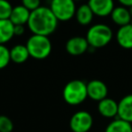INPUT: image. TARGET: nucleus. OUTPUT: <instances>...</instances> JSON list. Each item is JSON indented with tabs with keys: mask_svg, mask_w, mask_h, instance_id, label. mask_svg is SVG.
Instances as JSON below:
<instances>
[{
	"mask_svg": "<svg viewBox=\"0 0 132 132\" xmlns=\"http://www.w3.org/2000/svg\"><path fill=\"white\" fill-rule=\"evenodd\" d=\"M12 9L13 6L8 0H0V19H9Z\"/></svg>",
	"mask_w": 132,
	"mask_h": 132,
	"instance_id": "aec40b11",
	"label": "nucleus"
},
{
	"mask_svg": "<svg viewBox=\"0 0 132 132\" xmlns=\"http://www.w3.org/2000/svg\"><path fill=\"white\" fill-rule=\"evenodd\" d=\"M62 97L67 104L78 106L88 98L87 83L81 80H72L66 83L62 90Z\"/></svg>",
	"mask_w": 132,
	"mask_h": 132,
	"instance_id": "20e7f679",
	"label": "nucleus"
},
{
	"mask_svg": "<svg viewBox=\"0 0 132 132\" xmlns=\"http://www.w3.org/2000/svg\"><path fill=\"white\" fill-rule=\"evenodd\" d=\"M98 111L106 119L118 117V102L113 99L105 98L98 102Z\"/></svg>",
	"mask_w": 132,
	"mask_h": 132,
	"instance_id": "9d476101",
	"label": "nucleus"
},
{
	"mask_svg": "<svg viewBox=\"0 0 132 132\" xmlns=\"http://www.w3.org/2000/svg\"><path fill=\"white\" fill-rule=\"evenodd\" d=\"M22 5L26 8H27L30 12L37 9L41 6V0H21Z\"/></svg>",
	"mask_w": 132,
	"mask_h": 132,
	"instance_id": "4be33fe9",
	"label": "nucleus"
},
{
	"mask_svg": "<svg viewBox=\"0 0 132 132\" xmlns=\"http://www.w3.org/2000/svg\"><path fill=\"white\" fill-rule=\"evenodd\" d=\"M14 124L12 120L5 115H0V132H12Z\"/></svg>",
	"mask_w": 132,
	"mask_h": 132,
	"instance_id": "412c9836",
	"label": "nucleus"
},
{
	"mask_svg": "<svg viewBox=\"0 0 132 132\" xmlns=\"http://www.w3.org/2000/svg\"><path fill=\"white\" fill-rule=\"evenodd\" d=\"M117 43L124 49H132V26L130 24L120 26L116 34Z\"/></svg>",
	"mask_w": 132,
	"mask_h": 132,
	"instance_id": "ddd939ff",
	"label": "nucleus"
},
{
	"mask_svg": "<svg viewBox=\"0 0 132 132\" xmlns=\"http://www.w3.org/2000/svg\"><path fill=\"white\" fill-rule=\"evenodd\" d=\"M76 21L79 24L83 26H89L92 22L94 17V14L88 6V4H82L76 8L75 12Z\"/></svg>",
	"mask_w": 132,
	"mask_h": 132,
	"instance_id": "2eb2a0df",
	"label": "nucleus"
},
{
	"mask_svg": "<svg viewBox=\"0 0 132 132\" xmlns=\"http://www.w3.org/2000/svg\"><path fill=\"white\" fill-rule=\"evenodd\" d=\"M30 55L26 45L16 44L10 49V58L11 62L15 63H24L29 59Z\"/></svg>",
	"mask_w": 132,
	"mask_h": 132,
	"instance_id": "f3484780",
	"label": "nucleus"
},
{
	"mask_svg": "<svg viewBox=\"0 0 132 132\" xmlns=\"http://www.w3.org/2000/svg\"><path fill=\"white\" fill-rule=\"evenodd\" d=\"M104 132H132V124L116 118L106 127Z\"/></svg>",
	"mask_w": 132,
	"mask_h": 132,
	"instance_id": "a211bd4d",
	"label": "nucleus"
},
{
	"mask_svg": "<svg viewBox=\"0 0 132 132\" xmlns=\"http://www.w3.org/2000/svg\"><path fill=\"white\" fill-rule=\"evenodd\" d=\"M31 12L24 7L23 5L13 6L9 20L14 26H26L29 20Z\"/></svg>",
	"mask_w": 132,
	"mask_h": 132,
	"instance_id": "f8f14e48",
	"label": "nucleus"
},
{
	"mask_svg": "<svg viewBox=\"0 0 132 132\" xmlns=\"http://www.w3.org/2000/svg\"><path fill=\"white\" fill-rule=\"evenodd\" d=\"M128 10H129V13L130 15H131V17H132V6H130V7H128Z\"/></svg>",
	"mask_w": 132,
	"mask_h": 132,
	"instance_id": "393cba45",
	"label": "nucleus"
},
{
	"mask_svg": "<svg viewBox=\"0 0 132 132\" xmlns=\"http://www.w3.org/2000/svg\"><path fill=\"white\" fill-rule=\"evenodd\" d=\"M110 18L114 24L120 27V26L129 24L131 20V15L128 7L120 5V6L114 7L110 14Z\"/></svg>",
	"mask_w": 132,
	"mask_h": 132,
	"instance_id": "4468645a",
	"label": "nucleus"
},
{
	"mask_svg": "<svg viewBox=\"0 0 132 132\" xmlns=\"http://www.w3.org/2000/svg\"><path fill=\"white\" fill-rule=\"evenodd\" d=\"M113 38L112 29L105 24H95L89 28L86 39L90 47L93 49L102 48L108 45Z\"/></svg>",
	"mask_w": 132,
	"mask_h": 132,
	"instance_id": "f03ea898",
	"label": "nucleus"
},
{
	"mask_svg": "<svg viewBox=\"0 0 132 132\" xmlns=\"http://www.w3.org/2000/svg\"><path fill=\"white\" fill-rule=\"evenodd\" d=\"M10 62V49H8L5 44H0V70L8 66Z\"/></svg>",
	"mask_w": 132,
	"mask_h": 132,
	"instance_id": "6ab92c4d",
	"label": "nucleus"
},
{
	"mask_svg": "<svg viewBox=\"0 0 132 132\" xmlns=\"http://www.w3.org/2000/svg\"><path fill=\"white\" fill-rule=\"evenodd\" d=\"M90 48L86 37L73 36L71 37L65 44L66 52L72 56H79L85 53Z\"/></svg>",
	"mask_w": 132,
	"mask_h": 132,
	"instance_id": "0eeeda50",
	"label": "nucleus"
},
{
	"mask_svg": "<svg viewBox=\"0 0 132 132\" xmlns=\"http://www.w3.org/2000/svg\"><path fill=\"white\" fill-rule=\"evenodd\" d=\"M73 0H51L50 9L59 22H67L73 18L76 12Z\"/></svg>",
	"mask_w": 132,
	"mask_h": 132,
	"instance_id": "39448f33",
	"label": "nucleus"
},
{
	"mask_svg": "<svg viewBox=\"0 0 132 132\" xmlns=\"http://www.w3.org/2000/svg\"><path fill=\"white\" fill-rule=\"evenodd\" d=\"M87 93L88 97L92 101L99 102L108 96V87L100 80H92L87 83Z\"/></svg>",
	"mask_w": 132,
	"mask_h": 132,
	"instance_id": "6e6552de",
	"label": "nucleus"
},
{
	"mask_svg": "<svg viewBox=\"0 0 132 132\" xmlns=\"http://www.w3.org/2000/svg\"><path fill=\"white\" fill-rule=\"evenodd\" d=\"M69 125L72 132H89L93 125V118L90 112L80 110L72 116Z\"/></svg>",
	"mask_w": 132,
	"mask_h": 132,
	"instance_id": "423d86ee",
	"label": "nucleus"
},
{
	"mask_svg": "<svg viewBox=\"0 0 132 132\" xmlns=\"http://www.w3.org/2000/svg\"><path fill=\"white\" fill-rule=\"evenodd\" d=\"M14 26L9 19H0V44H6L13 39Z\"/></svg>",
	"mask_w": 132,
	"mask_h": 132,
	"instance_id": "dca6fc26",
	"label": "nucleus"
},
{
	"mask_svg": "<svg viewBox=\"0 0 132 132\" xmlns=\"http://www.w3.org/2000/svg\"><path fill=\"white\" fill-rule=\"evenodd\" d=\"M26 46L30 57L35 60H44L52 53V42L49 36L32 35L28 38Z\"/></svg>",
	"mask_w": 132,
	"mask_h": 132,
	"instance_id": "7ed1b4c3",
	"label": "nucleus"
},
{
	"mask_svg": "<svg viewBox=\"0 0 132 132\" xmlns=\"http://www.w3.org/2000/svg\"><path fill=\"white\" fill-rule=\"evenodd\" d=\"M118 2L126 7H130L132 6V0H118Z\"/></svg>",
	"mask_w": 132,
	"mask_h": 132,
	"instance_id": "b1692460",
	"label": "nucleus"
},
{
	"mask_svg": "<svg viewBox=\"0 0 132 132\" xmlns=\"http://www.w3.org/2000/svg\"><path fill=\"white\" fill-rule=\"evenodd\" d=\"M26 32L24 26H14V35L15 36H21Z\"/></svg>",
	"mask_w": 132,
	"mask_h": 132,
	"instance_id": "5701e85b",
	"label": "nucleus"
},
{
	"mask_svg": "<svg viewBox=\"0 0 132 132\" xmlns=\"http://www.w3.org/2000/svg\"><path fill=\"white\" fill-rule=\"evenodd\" d=\"M74 2H79V1H81V0H73Z\"/></svg>",
	"mask_w": 132,
	"mask_h": 132,
	"instance_id": "a878e982",
	"label": "nucleus"
},
{
	"mask_svg": "<svg viewBox=\"0 0 132 132\" xmlns=\"http://www.w3.org/2000/svg\"><path fill=\"white\" fill-rule=\"evenodd\" d=\"M58 23L50 7L41 6L31 12L26 26L33 35L50 36L56 31Z\"/></svg>",
	"mask_w": 132,
	"mask_h": 132,
	"instance_id": "f257e3e1",
	"label": "nucleus"
},
{
	"mask_svg": "<svg viewBox=\"0 0 132 132\" xmlns=\"http://www.w3.org/2000/svg\"><path fill=\"white\" fill-rule=\"evenodd\" d=\"M88 6L93 12L94 15L99 17L110 15L115 7L114 0H89Z\"/></svg>",
	"mask_w": 132,
	"mask_h": 132,
	"instance_id": "1a4fd4ad",
	"label": "nucleus"
},
{
	"mask_svg": "<svg viewBox=\"0 0 132 132\" xmlns=\"http://www.w3.org/2000/svg\"><path fill=\"white\" fill-rule=\"evenodd\" d=\"M129 24H131V26H132V17H131V20H130V23H129Z\"/></svg>",
	"mask_w": 132,
	"mask_h": 132,
	"instance_id": "bb28decb",
	"label": "nucleus"
},
{
	"mask_svg": "<svg viewBox=\"0 0 132 132\" xmlns=\"http://www.w3.org/2000/svg\"><path fill=\"white\" fill-rule=\"evenodd\" d=\"M118 118L132 124V94L124 96L118 102Z\"/></svg>",
	"mask_w": 132,
	"mask_h": 132,
	"instance_id": "9b49d317",
	"label": "nucleus"
}]
</instances>
